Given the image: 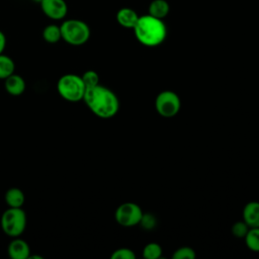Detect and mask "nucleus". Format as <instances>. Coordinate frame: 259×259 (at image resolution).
Segmentation results:
<instances>
[{
    "label": "nucleus",
    "instance_id": "b1692460",
    "mask_svg": "<svg viewBox=\"0 0 259 259\" xmlns=\"http://www.w3.org/2000/svg\"><path fill=\"white\" fill-rule=\"evenodd\" d=\"M6 36L2 30H0V54H3L5 48H6Z\"/></svg>",
    "mask_w": 259,
    "mask_h": 259
},
{
    "label": "nucleus",
    "instance_id": "a211bd4d",
    "mask_svg": "<svg viewBox=\"0 0 259 259\" xmlns=\"http://www.w3.org/2000/svg\"><path fill=\"white\" fill-rule=\"evenodd\" d=\"M143 255L147 259H158L162 255V248L157 243H149L145 246Z\"/></svg>",
    "mask_w": 259,
    "mask_h": 259
},
{
    "label": "nucleus",
    "instance_id": "f257e3e1",
    "mask_svg": "<svg viewBox=\"0 0 259 259\" xmlns=\"http://www.w3.org/2000/svg\"><path fill=\"white\" fill-rule=\"evenodd\" d=\"M83 101L91 112L100 118L114 116L119 108V101L115 93L100 84L86 88Z\"/></svg>",
    "mask_w": 259,
    "mask_h": 259
},
{
    "label": "nucleus",
    "instance_id": "9d476101",
    "mask_svg": "<svg viewBox=\"0 0 259 259\" xmlns=\"http://www.w3.org/2000/svg\"><path fill=\"white\" fill-rule=\"evenodd\" d=\"M26 88L25 80L18 74L13 73L4 79V89L11 96H20Z\"/></svg>",
    "mask_w": 259,
    "mask_h": 259
},
{
    "label": "nucleus",
    "instance_id": "6ab92c4d",
    "mask_svg": "<svg viewBox=\"0 0 259 259\" xmlns=\"http://www.w3.org/2000/svg\"><path fill=\"white\" fill-rule=\"evenodd\" d=\"M86 88L88 87H93L97 84H99V76L98 74L93 71V70H88V71H85L83 73V75L81 76Z\"/></svg>",
    "mask_w": 259,
    "mask_h": 259
},
{
    "label": "nucleus",
    "instance_id": "2eb2a0df",
    "mask_svg": "<svg viewBox=\"0 0 259 259\" xmlns=\"http://www.w3.org/2000/svg\"><path fill=\"white\" fill-rule=\"evenodd\" d=\"M42 38L48 44H57L62 39L61 27L57 24H48L44 27L41 32Z\"/></svg>",
    "mask_w": 259,
    "mask_h": 259
},
{
    "label": "nucleus",
    "instance_id": "ddd939ff",
    "mask_svg": "<svg viewBox=\"0 0 259 259\" xmlns=\"http://www.w3.org/2000/svg\"><path fill=\"white\" fill-rule=\"evenodd\" d=\"M4 200L8 207H22L25 202V195L20 188L11 187L5 192Z\"/></svg>",
    "mask_w": 259,
    "mask_h": 259
},
{
    "label": "nucleus",
    "instance_id": "0eeeda50",
    "mask_svg": "<svg viewBox=\"0 0 259 259\" xmlns=\"http://www.w3.org/2000/svg\"><path fill=\"white\" fill-rule=\"evenodd\" d=\"M143 217L142 208L135 202L120 204L114 213L115 221L122 227H133L140 224Z\"/></svg>",
    "mask_w": 259,
    "mask_h": 259
},
{
    "label": "nucleus",
    "instance_id": "20e7f679",
    "mask_svg": "<svg viewBox=\"0 0 259 259\" xmlns=\"http://www.w3.org/2000/svg\"><path fill=\"white\" fill-rule=\"evenodd\" d=\"M62 39L71 46H82L90 38V27L81 19H66L60 25Z\"/></svg>",
    "mask_w": 259,
    "mask_h": 259
},
{
    "label": "nucleus",
    "instance_id": "7ed1b4c3",
    "mask_svg": "<svg viewBox=\"0 0 259 259\" xmlns=\"http://www.w3.org/2000/svg\"><path fill=\"white\" fill-rule=\"evenodd\" d=\"M57 91L66 101L79 102L83 100L86 86L81 76L68 73L61 76L57 82Z\"/></svg>",
    "mask_w": 259,
    "mask_h": 259
},
{
    "label": "nucleus",
    "instance_id": "9b49d317",
    "mask_svg": "<svg viewBox=\"0 0 259 259\" xmlns=\"http://www.w3.org/2000/svg\"><path fill=\"white\" fill-rule=\"evenodd\" d=\"M243 221L250 228L259 227V202H248L243 209Z\"/></svg>",
    "mask_w": 259,
    "mask_h": 259
},
{
    "label": "nucleus",
    "instance_id": "39448f33",
    "mask_svg": "<svg viewBox=\"0 0 259 259\" xmlns=\"http://www.w3.org/2000/svg\"><path fill=\"white\" fill-rule=\"evenodd\" d=\"M26 223V213L22 207H8L0 219L2 231L10 238L21 236L25 231Z\"/></svg>",
    "mask_w": 259,
    "mask_h": 259
},
{
    "label": "nucleus",
    "instance_id": "dca6fc26",
    "mask_svg": "<svg viewBox=\"0 0 259 259\" xmlns=\"http://www.w3.org/2000/svg\"><path fill=\"white\" fill-rule=\"evenodd\" d=\"M15 73V63L7 55L0 54V79L4 80Z\"/></svg>",
    "mask_w": 259,
    "mask_h": 259
},
{
    "label": "nucleus",
    "instance_id": "393cba45",
    "mask_svg": "<svg viewBox=\"0 0 259 259\" xmlns=\"http://www.w3.org/2000/svg\"><path fill=\"white\" fill-rule=\"evenodd\" d=\"M32 1H34V2H36V3H40L42 0H32Z\"/></svg>",
    "mask_w": 259,
    "mask_h": 259
},
{
    "label": "nucleus",
    "instance_id": "f03ea898",
    "mask_svg": "<svg viewBox=\"0 0 259 259\" xmlns=\"http://www.w3.org/2000/svg\"><path fill=\"white\" fill-rule=\"evenodd\" d=\"M134 31L137 39L147 47L159 46L167 35V28L163 20L150 14L139 17Z\"/></svg>",
    "mask_w": 259,
    "mask_h": 259
},
{
    "label": "nucleus",
    "instance_id": "f3484780",
    "mask_svg": "<svg viewBox=\"0 0 259 259\" xmlns=\"http://www.w3.org/2000/svg\"><path fill=\"white\" fill-rule=\"evenodd\" d=\"M245 242L250 250L259 252V227L249 229L245 236Z\"/></svg>",
    "mask_w": 259,
    "mask_h": 259
},
{
    "label": "nucleus",
    "instance_id": "4be33fe9",
    "mask_svg": "<svg viewBox=\"0 0 259 259\" xmlns=\"http://www.w3.org/2000/svg\"><path fill=\"white\" fill-rule=\"evenodd\" d=\"M249 229H250V227L244 221L237 222L236 224H234V226L232 228V233L237 238H245Z\"/></svg>",
    "mask_w": 259,
    "mask_h": 259
},
{
    "label": "nucleus",
    "instance_id": "5701e85b",
    "mask_svg": "<svg viewBox=\"0 0 259 259\" xmlns=\"http://www.w3.org/2000/svg\"><path fill=\"white\" fill-rule=\"evenodd\" d=\"M157 224L156 218L151 213H143V217L140 221V225L145 230H152Z\"/></svg>",
    "mask_w": 259,
    "mask_h": 259
},
{
    "label": "nucleus",
    "instance_id": "aec40b11",
    "mask_svg": "<svg viewBox=\"0 0 259 259\" xmlns=\"http://www.w3.org/2000/svg\"><path fill=\"white\" fill-rule=\"evenodd\" d=\"M172 258L173 259H194L195 258V252L192 248L181 247L173 253Z\"/></svg>",
    "mask_w": 259,
    "mask_h": 259
},
{
    "label": "nucleus",
    "instance_id": "1a4fd4ad",
    "mask_svg": "<svg viewBox=\"0 0 259 259\" xmlns=\"http://www.w3.org/2000/svg\"><path fill=\"white\" fill-rule=\"evenodd\" d=\"M7 253L12 259H28L30 256V248L26 241L19 237L12 238L8 244Z\"/></svg>",
    "mask_w": 259,
    "mask_h": 259
},
{
    "label": "nucleus",
    "instance_id": "412c9836",
    "mask_svg": "<svg viewBox=\"0 0 259 259\" xmlns=\"http://www.w3.org/2000/svg\"><path fill=\"white\" fill-rule=\"evenodd\" d=\"M112 259H135L136 254L128 248H119L113 251L111 254Z\"/></svg>",
    "mask_w": 259,
    "mask_h": 259
},
{
    "label": "nucleus",
    "instance_id": "f8f14e48",
    "mask_svg": "<svg viewBox=\"0 0 259 259\" xmlns=\"http://www.w3.org/2000/svg\"><path fill=\"white\" fill-rule=\"evenodd\" d=\"M139 15L137 12L131 8L124 7L117 11L116 20L122 27L125 28H134L139 20Z\"/></svg>",
    "mask_w": 259,
    "mask_h": 259
},
{
    "label": "nucleus",
    "instance_id": "6e6552de",
    "mask_svg": "<svg viewBox=\"0 0 259 259\" xmlns=\"http://www.w3.org/2000/svg\"><path fill=\"white\" fill-rule=\"evenodd\" d=\"M39 4L44 14L53 20H62L68 13V5L65 0H42Z\"/></svg>",
    "mask_w": 259,
    "mask_h": 259
},
{
    "label": "nucleus",
    "instance_id": "423d86ee",
    "mask_svg": "<svg viewBox=\"0 0 259 259\" xmlns=\"http://www.w3.org/2000/svg\"><path fill=\"white\" fill-rule=\"evenodd\" d=\"M181 107L179 96L170 90L159 93L155 100V108L157 112L164 117H172L178 113Z\"/></svg>",
    "mask_w": 259,
    "mask_h": 259
},
{
    "label": "nucleus",
    "instance_id": "4468645a",
    "mask_svg": "<svg viewBox=\"0 0 259 259\" xmlns=\"http://www.w3.org/2000/svg\"><path fill=\"white\" fill-rule=\"evenodd\" d=\"M148 10L150 15L159 19H163L168 15L170 7L166 0H153L149 5Z\"/></svg>",
    "mask_w": 259,
    "mask_h": 259
}]
</instances>
